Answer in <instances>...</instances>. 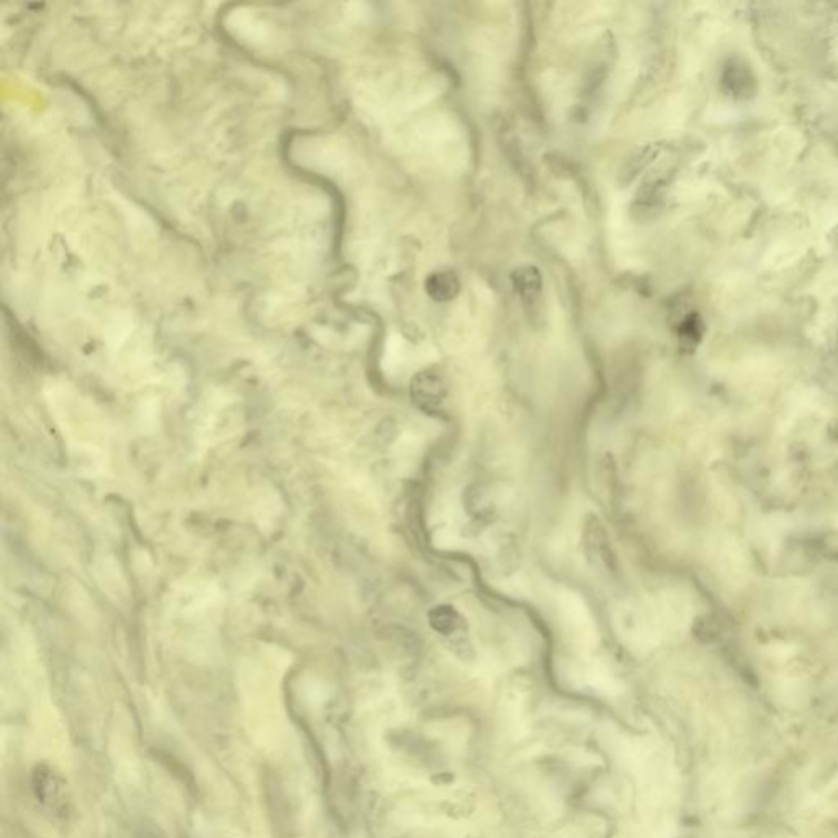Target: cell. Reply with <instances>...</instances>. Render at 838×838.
Returning a JSON list of instances; mask_svg holds the SVG:
<instances>
[{"label": "cell", "mask_w": 838, "mask_h": 838, "mask_svg": "<svg viewBox=\"0 0 838 838\" xmlns=\"http://www.w3.org/2000/svg\"><path fill=\"white\" fill-rule=\"evenodd\" d=\"M514 291L519 297L524 309H536L542 295V275L534 265H521L511 272Z\"/></svg>", "instance_id": "1"}, {"label": "cell", "mask_w": 838, "mask_h": 838, "mask_svg": "<svg viewBox=\"0 0 838 838\" xmlns=\"http://www.w3.org/2000/svg\"><path fill=\"white\" fill-rule=\"evenodd\" d=\"M722 87L726 94L732 95L736 99H748L755 95L757 82L753 78L752 71L745 62L732 60L726 64L724 72H722Z\"/></svg>", "instance_id": "2"}, {"label": "cell", "mask_w": 838, "mask_h": 838, "mask_svg": "<svg viewBox=\"0 0 838 838\" xmlns=\"http://www.w3.org/2000/svg\"><path fill=\"white\" fill-rule=\"evenodd\" d=\"M657 155H659V148L655 145H642L637 149H633V153L627 156L624 164L621 166V171L617 176L619 186L627 187L657 159Z\"/></svg>", "instance_id": "3"}, {"label": "cell", "mask_w": 838, "mask_h": 838, "mask_svg": "<svg viewBox=\"0 0 838 838\" xmlns=\"http://www.w3.org/2000/svg\"><path fill=\"white\" fill-rule=\"evenodd\" d=\"M424 290L437 303H449L461 293V281L453 271H436L426 277Z\"/></svg>", "instance_id": "4"}, {"label": "cell", "mask_w": 838, "mask_h": 838, "mask_svg": "<svg viewBox=\"0 0 838 838\" xmlns=\"http://www.w3.org/2000/svg\"><path fill=\"white\" fill-rule=\"evenodd\" d=\"M411 395L416 402L433 403L443 398L444 386L441 376L434 372H421L411 382Z\"/></svg>", "instance_id": "5"}, {"label": "cell", "mask_w": 838, "mask_h": 838, "mask_svg": "<svg viewBox=\"0 0 838 838\" xmlns=\"http://www.w3.org/2000/svg\"><path fill=\"white\" fill-rule=\"evenodd\" d=\"M663 187H665V182L660 177H652V179L647 180L637 192V198H635V206L637 210H653L660 205L662 202V197H663Z\"/></svg>", "instance_id": "6"}, {"label": "cell", "mask_w": 838, "mask_h": 838, "mask_svg": "<svg viewBox=\"0 0 838 838\" xmlns=\"http://www.w3.org/2000/svg\"><path fill=\"white\" fill-rule=\"evenodd\" d=\"M431 624L441 633H451L459 627V616L451 607H437L431 614Z\"/></svg>", "instance_id": "7"}, {"label": "cell", "mask_w": 838, "mask_h": 838, "mask_svg": "<svg viewBox=\"0 0 838 838\" xmlns=\"http://www.w3.org/2000/svg\"><path fill=\"white\" fill-rule=\"evenodd\" d=\"M701 336L702 321L698 313H691L690 317L684 318L683 323L680 325V338L684 342H698Z\"/></svg>", "instance_id": "8"}]
</instances>
